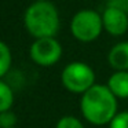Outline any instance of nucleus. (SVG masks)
Listing matches in <instances>:
<instances>
[{"label":"nucleus","instance_id":"10","mask_svg":"<svg viewBox=\"0 0 128 128\" xmlns=\"http://www.w3.org/2000/svg\"><path fill=\"white\" fill-rule=\"evenodd\" d=\"M11 51H10L8 46L4 42L0 40V78L4 74H7V72L11 68Z\"/></svg>","mask_w":128,"mask_h":128},{"label":"nucleus","instance_id":"11","mask_svg":"<svg viewBox=\"0 0 128 128\" xmlns=\"http://www.w3.org/2000/svg\"><path fill=\"white\" fill-rule=\"evenodd\" d=\"M55 128H84L83 122L74 116H65L56 122Z\"/></svg>","mask_w":128,"mask_h":128},{"label":"nucleus","instance_id":"9","mask_svg":"<svg viewBox=\"0 0 128 128\" xmlns=\"http://www.w3.org/2000/svg\"><path fill=\"white\" fill-rule=\"evenodd\" d=\"M14 103V91L7 83L0 80V113L11 109Z\"/></svg>","mask_w":128,"mask_h":128},{"label":"nucleus","instance_id":"2","mask_svg":"<svg viewBox=\"0 0 128 128\" xmlns=\"http://www.w3.org/2000/svg\"><path fill=\"white\" fill-rule=\"evenodd\" d=\"M25 28L34 39L54 37L59 29V14L56 7L48 2H34L24 15Z\"/></svg>","mask_w":128,"mask_h":128},{"label":"nucleus","instance_id":"16","mask_svg":"<svg viewBox=\"0 0 128 128\" xmlns=\"http://www.w3.org/2000/svg\"><path fill=\"white\" fill-rule=\"evenodd\" d=\"M12 128H17V127H12Z\"/></svg>","mask_w":128,"mask_h":128},{"label":"nucleus","instance_id":"7","mask_svg":"<svg viewBox=\"0 0 128 128\" xmlns=\"http://www.w3.org/2000/svg\"><path fill=\"white\" fill-rule=\"evenodd\" d=\"M108 61L116 72H128V42L117 43L110 48Z\"/></svg>","mask_w":128,"mask_h":128},{"label":"nucleus","instance_id":"1","mask_svg":"<svg viewBox=\"0 0 128 128\" xmlns=\"http://www.w3.org/2000/svg\"><path fill=\"white\" fill-rule=\"evenodd\" d=\"M80 109L84 118L91 124H110L117 114V98L108 86L95 84L81 95Z\"/></svg>","mask_w":128,"mask_h":128},{"label":"nucleus","instance_id":"8","mask_svg":"<svg viewBox=\"0 0 128 128\" xmlns=\"http://www.w3.org/2000/svg\"><path fill=\"white\" fill-rule=\"evenodd\" d=\"M108 87L116 98H128V72H114L109 77Z\"/></svg>","mask_w":128,"mask_h":128},{"label":"nucleus","instance_id":"6","mask_svg":"<svg viewBox=\"0 0 128 128\" xmlns=\"http://www.w3.org/2000/svg\"><path fill=\"white\" fill-rule=\"evenodd\" d=\"M103 29L112 36H121L128 30V14L116 7H106L102 14Z\"/></svg>","mask_w":128,"mask_h":128},{"label":"nucleus","instance_id":"12","mask_svg":"<svg viewBox=\"0 0 128 128\" xmlns=\"http://www.w3.org/2000/svg\"><path fill=\"white\" fill-rule=\"evenodd\" d=\"M17 124V116L11 110L0 113V128H12Z\"/></svg>","mask_w":128,"mask_h":128},{"label":"nucleus","instance_id":"4","mask_svg":"<svg viewBox=\"0 0 128 128\" xmlns=\"http://www.w3.org/2000/svg\"><path fill=\"white\" fill-rule=\"evenodd\" d=\"M103 29L102 15L94 10H81L70 21V32L77 40L90 43L98 39Z\"/></svg>","mask_w":128,"mask_h":128},{"label":"nucleus","instance_id":"14","mask_svg":"<svg viewBox=\"0 0 128 128\" xmlns=\"http://www.w3.org/2000/svg\"><path fill=\"white\" fill-rule=\"evenodd\" d=\"M109 7H116L128 14V0H108Z\"/></svg>","mask_w":128,"mask_h":128},{"label":"nucleus","instance_id":"13","mask_svg":"<svg viewBox=\"0 0 128 128\" xmlns=\"http://www.w3.org/2000/svg\"><path fill=\"white\" fill-rule=\"evenodd\" d=\"M109 128H128V112H120L110 121Z\"/></svg>","mask_w":128,"mask_h":128},{"label":"nucleus","instance_id":"15","mask_svg":"<svg viewBox=\"0 0 128 128\" xmlns=\"http://www.w3.org/2000/svg\"><path fill=\"white\" fill-rule=\"evenodd\" d=\"M36 2H48V0H36Z\"/></svg>","mask_w":128,"mask_h":128},{"label":"nucleus","instance_id":"5","mask_svg":"<svg viewBox=\"0 0 128 128\" xmlns=\"http://www.w3.org/2000/svg\"><path fill=\"white\" fill-rule=\"evenodd\" d=\"M29 54L34 64L40 66H51L62 56V46L55 37L36 39L32 43Z\"/></svg>","mask_w":128,"mask_h":128},{"label":"nucleus","instance_id":"3","mask_svg":"<svg viewBox=\"0 0 128 128\" xmlns=\"http://www.w3.org/2000/svg\"><path fill=\"white\" fill-rule=\"evenodd\" d=\"M61 80L68 91L83 95L92 86H95V73L90 65L76 61L64 68Z\"/></svg>","mask_w":128,"mask_h":128}]
</instances>
